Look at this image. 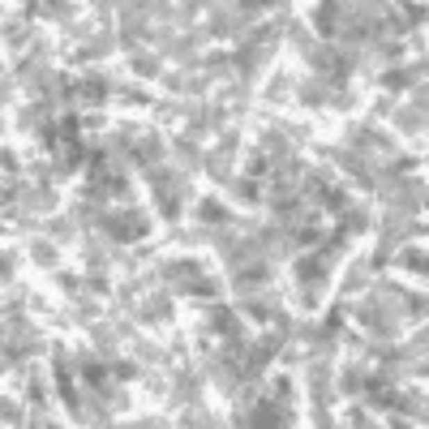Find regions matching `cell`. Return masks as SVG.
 I'll use <instances>...</instances> for the list:
<instances>
[{
	"label": "cell",
	"mask_w": 429,
	"mask_h": 429,
	"mask_svg": "<svg viewBox=\"0 0 429 429\" xmlns=\"http://www.w3.org/2000/svg\"><path fill=\"white\" fill-rule=\"evenodd\" d=\"M104 228H108V236L112 241H142L146 236V215L142 211H120V215H108L104 219Z\"/></svg>",
	"instance_id": "obj_1"
},
{
	"label": "cell",
	"mask_w": 429,
	"mask_h": 429,
	"mask_svg": "<svg viewBox=\"0 0 429 429\" xmlns=\"http://www.w3.org/2000/svg\"><path fill=\"white\" fill-rule=\"evenodd\" d=\"M60 133H65V142H60V168H78L82 159H86V150H82V138H78V116H65V124H60Z\"/></svg>",
	"instance_id": "obj_2"
},
{
	"label": "cell",
	"mask_w": 429,
	"mask_h": 429,
	"mask_svg": "<svg viewBox=\"0 0 429 429\" xmlns=\"http://www.w3.org/2000/svg\"><path fill=\"white\" fill-rule=\"evenodd\" d=\"M365 391H369V399H373V403H382V408H395V403H399V395H395V387L387 382V378H369Z\"/></svg>",
	"instance_id": "obj_3"
},
{
	"label": "cell",
	"mask_w": 429,
	"mask_h": 429,
	"mask_svg": "<svg viewBox=\"0 0 429 429\" xmlns=\"http://www.w3.org/2000/svg\"><path fill=\"white\" fill-rule=\"evenodd\" d=\"M249 425H258V429H275V425H284V412L275 408V403H254V412H249Z\"/></svg>",
	"instance_id": "obj_4"
},
{
	"label": "cell",
	"mask_w": 429,
	"mask_h": 429,
	"mask_svg": "<svg viewBox=\"0 0 429 429\" xmlns=\"http://www.w3.org/2000/svg\"><path fill=\"white\" fill-rule=\"evenodd\" d=\"M335 17H339V5H331V0H326V5L314 9V26H318L326 39H331V35H335Z\"/></svg>",
	"instance_id": "obj_5"
},
{
	"label": "cell",
	"mask_w": 429,
	"mask_h": 429,
	"mask_svg": "<svg viewBox=\"0 0 429 429\" xmlns=\"http://www.w3.org/2000/svg\"><path fill=\"white\" fill-rule=\"evenodd\" d=\"M56 387H60V399H65V408H69V412H78V395H73V378H69L65 361H56Z\"/></svg>",
	"instance_id": "obj_6"
},
{
	"label": "cell",
	"mask_w": 429,
	"mask_h": 429,
	"mask_svg": "<svg viewBox=\"0 0 429 429\" xmlns=\"http://www.w3.org/2000/svg\"><path fill=\"white\" fill-rule=\"evenodd\" d=\"M78 99H86V104H104L108 86L99 82V78H82V82H78Z\"/></svg>",
	"instance_id": "obj_7"
},
{
	"label": "cell",
	"mask_w": 429,
	"mask_h": 429,
	"mask_svg": "<svg viewBox=\"0 0 429 429\" xmlns=\"http://www.w3.org/2000/svg\"><path fill=\"white\" fill-rule=\"evenodd\" d=\"M211 326L219 335H236V314L232 309H223V305H215V314H211Z\"/></svg>",
	"instance_id": "obj_8"
},
{
	"label": "cell",
	"mask_w": 429,
	"mask_h": 429,
	"mask_svg": "<svg viewBox=\"0 0 429 429\" xmlns=\"http://www.w3.org/2000/svg\"><path fill=\"white\" fill-rule=\"evenodd\" d=\"M133 159H142V163L159 159V142L150 138V133H146V138H138V142H133Z\"/></svg>",
	"instance_id": "obj_9"
},
{
	"label": "cell",
	"mask_w": 429,
	"mask_h": 429,
	"mask_svg": "<svg viewBox=\"0 0 429 429\" xmlns=\"http://www.w3.org/2000/svg\"><path fill=\"white\" fill-rule=\"evenodd\" d=\"M318 65L331 73L335 82H343V73H348V60H339V56H331V52H318Z\"/></svg>",
	"instance_id": "obj_10"
},
{
	"label": "cell",
	"mask_w": 429,
	"mask_h": 429,
	"mask_svg": "<svg viewBox=\"0 0 429 429\" xmlns=\"http://www.w3.org/2000/svg\"><path fill=\"white\" fill-rule=\"evenodd\" d=\"M296 270H300V280H322V275H326V258H305Z\"/></svg>",
	"instance_id": "obj_11"
},
{
	"label": "cell",
	"mask_w": 429,
	"mask_h": 429,
	"mask_svg": "<svg viewBox=\"0 0 429 429\" xmlns=\"http://www.w3.org/2000/svg\"><path fill=\"white\" fill-rule=\"evenodd\" d=\"M425 17V5H399V26H416Z\"/></svg>",
	"instance_id": "obj_12"
},
{
	"label": "cell",
	"mask_w": 429,
	"mask_h": 429,
	"mask_svg": "<svg viewBox=\"0 0 429 429\" xmlns=\"http://www.w3.org/2000/svg\"><path fill=\"white\" fill-rule=\"evenodd\" d=\"M223 219H228V211L219 202H202V223H223Z\"/></svg>",
	"instance_id": "obj_13"
},
{
	"label": "cell",
	"mask_w": 429,
	"mask_h": 429,
	"mask_svg": "<svg viewBox=\"0 0 429 429\" xmlns=\"http://www.w3.org/2000/svg\"><path fill=\"white\" fill-rule=\"evenodd\" d=\"M82 378H86L90 387H99V391H108V373L99 369V365H82Z\"/></svg>",
	"instance_id": "obj_14"
},
{
	"label": "cell",
	"mask_w": 429,
	"mask_h": 429,
	"mask_svg": "<svg viewBox=\"0 0 429 429\" xmlns=\"http://www.w3.org/2000/svg\"><path fill=\"white\" fill-rule=\"evenodd\" d=\"M387 82L399 90V86H408V73H387Z\"/></svg>",
	"instance_id": "obj_15"
}]
</instances>
